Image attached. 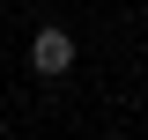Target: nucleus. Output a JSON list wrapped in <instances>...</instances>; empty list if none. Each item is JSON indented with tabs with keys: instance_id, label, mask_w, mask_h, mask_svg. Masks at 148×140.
Masks as SVG:
<instances>
[{
	"instance_id": "nucleus-1",
	"label": "nucleus",
	"mask_w": 148,
	"mask_h": 140,
	"mask_svg": "<svg viewBox=\"0 0 148 140\" xmlns=\"http://www.w3.org/2000/svg\"><path fill=\"white\" fill-rule=\"evenodd\" d=\"M30 67H37V74H67V67H74V37H67V30H37V37H30Z\"/></svg>"
}]
</instances>
